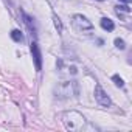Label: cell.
<instances>
[{"label":"cell","mask_w":132,"mask_h":132,"mask_svg":"<svg viewBox=\"0 0 132 132\" xmlns=\"http://www.w3.org/2000/svg\"><path fill=\"white\" fill-rule=\"evenodd\" d=\"M115 47H117V48H120V50H124V48H126V44H124V40H123V39L117 37V39H115Z\"/></svg>","instance_id":"8fae6325"},{"label":"cell","mask_w":132,"mask_h":132,"mask_svg":"<svg viewBox=\"0 0 132 132\" xmlns=\"http://www.w3.org/2000/svg\"><path fill=\"white\" fill-rule=\"evenodd\" d=\"M31 53H33V59L36 65V72H40L42 70V54H40V48L37 42H31Z\"/></svg>","instance_id":"5b68a950"},{"label":"cell","mask_w":132,"mask_h":132,"mask_svg":"<svg viewBox=\"0 0 132 132\" xmlns=\"http://www.w3.org/2000/svg\"><path fill=\"white\" fill-rule=\"evenodd\" d=\"M22 16H23V19H25V23H27V25H28V28H30V30H31V34H33V33H34V25H33V23H31V22H33V19H31V17H30V16H27V14H25V13H22Z\"/></svg>","instance_id":"ba28073f"},{"label":"cell","mask_w":132,"mask_h":132,"mask_svg":"<svg viewBox=\"0 0 132 132\" xmlns=\"http://www.w3.org/2000/svg\"><path fill=\"white\" fill-rule=\"evenodd\" d=\"M112 81H113L115 86H118V87H123V86H124V81H123L118 75H113V76H112Z\"/></svg>","instance_id":"30bf717a"},{"label":"cell","mask_w":132,"mask_h":132,"mask_svg":"<svg viewBox=\"0 0 132 132\" xmlns=\"http://www.w3.org/2000/svg\"><path fill=\"white\" fill-rule=\"evenodd\" d=\"M62 121L65 124V127L70 129V130H81L84 126H86V118L75 112V110H70V112H65L62 115Z\"/></svg>","instance_id":"6da1fadb"},{"label":"cell","mask_w":132,"mask_h":132,"mask_svg":"<svg viewBox=\"0 0 132 132\" xmlns=\"http://www.w3.org/2000/svg\"><path fill=\"white\" fill-rule=\"evenodd\" d=\"M95 100H96V103H98L100 106H103V107H110V106H112V101H110L109 95L104 92V89H103L100 84L95 86Z\"/></svg>","instance_id":"277c9868"},{"label":"cell","mask_w":132,"mask_h":132,"mask_svg":"<svg viewBox=\"0 0 132 132\" xmlns=\"http://www.w3.org/2000/svg\"><path fill=\"white\" fill-rule=\"evenodd\" d=\"M101 28L106 30V31H113V30H115V23H113L110 19L103 17V19H101Z\"/></svg>","instance_id":"8992f818"},{"label":"cell","mask_w":132,"mask_h":132,"mask_svg":"<svg viewBox=\"0 0 132 132\" xmlns=\"http://www.w3.org/2000/svg\"><path fill=\"white\" fill-rule=\"evenodd\" d=\"M53 20H54V27H56L57 33H61L62 31V23H61V20H59V17L56 14H53Z\"/></svg>","instance_id":"9c48e42d"},{"label":"cell","mask_w":132,"mask_h":132,"mask_svg":"<svg viewBox=\"0 0 132 132\" xmlns=\"http://www.w3.org/2000/svg\"><path fill=\"white\" fill-rule=\"evenodd\" d=\"M72 23H73L75 30H78L79 33H92V31H93L92 22H90L87 17H84L82 14H75V16L72 17Z\"/></svg>","instance_id":"7a4b0ae2"},{"label":"cell","mask_w":132,"mask_h":132,"mask_svg":"<svg viewBox=\"0 0 132 132\" xmlns=\"http://www.w3.org/2000/svg\"><path fill=\"white\" fill-rule=\"evenodd\" d=\"M72 89H78V84H76V81H70V82H64V84H61L59 87H56V96H61V98H69V96H72V95H75L76 96V93L75 92H72Z\"/></svg>","instance_id":"3957f363"},{"label":"cell","mask_w":132,"mask_h":132,"mask_svg":"<svg viewBox=\"0 0 132 132\" xmlns=\"http://www.w3.org/2000/svg\"><path fill=\"white\" fill-rule=\"evenodd\" d=\"M118 11H123V13H127V14L130 13V10H129L126 5H118V6H117V13H118Z\"/></svg>","instance_id":"7c38bea8"},{"label":"cell","mask_w":132,"mask_h":132,"mask_svg":"<svg viewBox=\"0 0 132 132\" xmlns=\"http://www.w3.org/2000/svg\"><path fill=\"white\" fill-rule=\"evenodd\" d=\"M120 2H123V3H126V5H127V3H130V0H120Z\"/></svg>","instance_id":"4fadbf2b"},{"label":"cell","mask_w":132,"mask_h":132,"mask_svg":"<svg viewBox=\"0 0 132 132\" xmlns=\"http://www.w3.org/2000/svg\"><path fill=\"white\" fill-rule=\"evenodd\" d=\"M11 37H13L14 42H22V40H23V34H22L19 30H13V31H11Z\"/></svg>","instance_id":"52a82bcc"}]
</instances>
